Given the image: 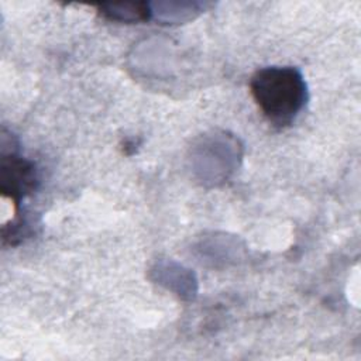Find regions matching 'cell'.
<instances>
[{
    "mask_svg": "<svg viewBox=\"0 0 361 361\" xmlns=\"http://www.w3.org/2000/svg\"><path fill=\"white\" fill-rule=\"evenodd\" d=\"M37 171L31 161L17 154H1L0 165V190L3 196H8L17 206L21 197L35 189Z\"/></svg>",
    "mask_w": 361,
    "mask_h": 361,
    "instance_id": "2",
    "label": "cell"
},
{
    "mask_svg": "<svg viewBox=\"0 0 361 361\" xmlns=\"http://www.w3.org/2000/svg\"><path fill=\"white\" fill-rule=\"evenodd\" d=\"M100 14L106 18L121 21V23H137L145 21L151 17V4L137 1V3H109L99 6Z\"/></svg>",
    "mask_w": 361,
    "mask_h": 361,
    "instance_id": "3",
    "label": "cell"
},
{
    "mask_svg": "<svg viewBox=\"0 0 361 361\" xmlns=\"http://www.w3.org/2000/svg\"><path fill=\"white\" fill-rule=\"evenodd\" d=\"M251 94L265 118L279 128L293 123L307 102L303 75L293 66H268L250 80Z\"/></svg>",
    "mask_w": 361,
    "mask_h": 361,
    "instance_id": "1",
    "label": "cell"
}]
</instances>
